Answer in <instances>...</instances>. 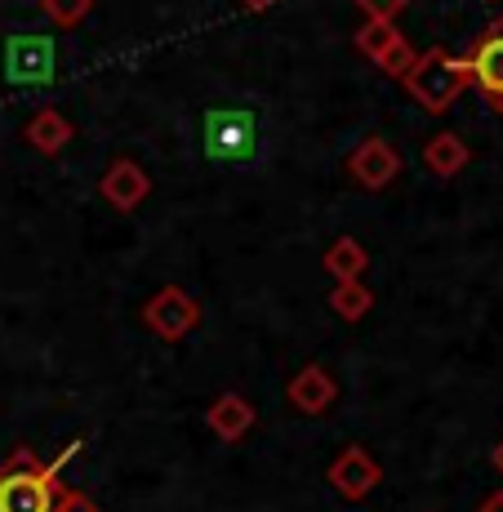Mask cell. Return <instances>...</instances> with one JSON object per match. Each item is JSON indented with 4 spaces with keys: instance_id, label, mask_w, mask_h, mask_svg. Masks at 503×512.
<instances>
[{
    "instance_id": "obj_18",
    "label": "cell",
    "mask_w": 503,
    "mask_h": 512,
    "mask_svg": "<svg viewBox=\"0 0 503 512\" xmlns=\"http://www.w3.org/2000/svg\"><path fill=\"white\" fill-rule=\"evenodd\" d=\"M370 23H397V14H406L410 0H352Z\"/></svg>"
},
{
    "instance_id": "obj_14",
    "label": "cell",
    "mask_w": 503,
    "mask_h": 512,
    "mask_svg": "<svg viewBox=\"0 0 503 512\" xmlns=\"http://www.w3.org/2000/svg\"><path fill=\"white\" fill-rule=\"evenodd\" d=\"M468 161H472V147L463 143L455 130H441L423 143V165H428V174H437V179H455V174L468 170Z\"/></svg>"
},
{
    "instance_id": "obj_13",
    "label": "cell",
    "mask_w": 503,
    "mask_h": 512,
    "mask_svg": "<svg viewBox=\"0 0 503 512\" xmlns=\"http://www.w3.org/2000/svg\"><path fill=\"white\" fill-rule=\"evenodd\" d=\"M23 139L36 147L41 156H58L67 143L76 139V125L67 121L58 107H41V112H32L27 116V130H23Z\"/></svg>"
},
{
    "instance_id": "obj_21",
    "label": "cell",
    "mask_w": 503,
    "mask_h": 512,
    "mask_svg": "<svg viewBox=\"0 0 503 512\" xmlns=\"http://www.w3.org/2000/svg\"><path fill=\"white\" fill-rule=\"evenodd\" d=\"M236 5H241V9H254V14H259V9H272V5H281V0H236Z\"/></svg>"
},
{
    "instance_id": "obj_15",
    "label": "cell",
    "mask_w": 503,
    "mask_h": 512,
    "mask_svg": "<svg viewBox=\"0 0 503 512\" xmlns=\"http://www.w3.org/2000/svg\"><path fill=\"white\" fill-rule=\"evenodd\" d=\"M321 268L330 272L334 281H361L370 268V250L357 241V236H334L330 250L321 254Z\"/></svg>"
},
{
    "instance_id": "obj_22",
    "label": "cell",
    "mask_w": 503,
    "mask_h": 512,
    "mask_svg": "<svg viewBox=\"0 0 503 512\" xmlns=\"http://www.w3.org/2000/svg\"><path fill=\"white\" fill-rule=\"evenodd\" d=\"M490 464H495V472L503 477V437L495 441V450H490Z\"/></svg>"
},
{
    "instance_id": "obj_20",
    "label": "cell",
    "mask_w": 503,
    "mask_h": 512,
    "mask_svg": "<svg viewBox=\"0 0 503 512\" xmlns=\"http://www.w3.org/2000/svg\"><path fill=\"white\" fill-rule=\"evenodd\" d=\"M477 512H503V490H490V495L477 504Z\"/></svg>"
},
{
    "instance_id": "obj_8",
    "label": "cell",
    "mask_w": 503,
    "mask_h": 512,
    "mask_svg": "<svg viewBox=\"0 0 503 512\" xmlns=\"http://www.w3.org/2000/svg\"><path fill=\"white\" fill-rule=\"evenodd\" d=\"M348 174H352V183H361L366 192H383L388 183H397V174H401V152H397V147H392L388 139L370 134V139H361L357 147H352Z\"/></svg>"
},
{
    "instance_id": "obj_19",
    "label": "cell",
    "mask_w": 503,
    "mask_h": 512,
    "mask_svg": "<svg viewBox=\"0 0 503 512\" xmlns=\"http://www.w3.org/2000/svg\"><path fill=\"white\" fill-rule=\"evenodd\" d=\"M54 512H103L94 504L90 495H81V490H72V486H63V495H58V504H54Z\"/></svg>"
},
{
    "instance_id": "obj_12",
    "label": "cell",
    "mask_w": 503,
    "mask_h": 512,
    "mask_svg": "<svg viewBox=\"0 0 503 512\" xmlns=\"http://www.w3.org/2000/svg\"><path fill=\"white\" fill-rule=\"evenodd\" d=\"M254 406L241 397V392H223V397L210 401V410H205V423H210V432L219 441H241L245 432L254 428Z\"/></svg>"
},
{
    "instance_id": "obj_6",
    "label": "cell",
    "mask_w": 503,
    "mask_h": 512,
    "mask_svg": "<svg viewBox=\"0 0 503 512\" xmlns=\"http://www.w3.org/2000/svg\"><path fill=\"white\" fill-rule=\"evenodd\" d=\"M325 481L334 486V495L339 499L361 504V499H370V490L383 481V468H379V459H374L366 446H343L339 455H334L330 472H325Z\"/></svg>"
},
{
    "instance_id": "obj_1",
    "label": "cell",
    "mask_w": 503,
    "mask_h": 512,
    "mask_svg": "<svg viewBox=\"0 0 503 512\" xmlns=\"http://www.w3.org/2000/svg\"><path fill=\"white\" fill-rule=\"evenodd\" d=\"M76 450H81V441H72L54 464H45L36 450L18 446L14 455L0 464V512H54L58 495H63L58 472H63V464Z\"/></svg>"
},
{
    "instance_id": "obj_2",
    "label": "cell",
    "mask_w": 503,
    "mask_h": 512,
    "mask_svg": "<svg viewBox=\"0 0 503 512\" xmlns=\"http://www.w3.org/2000/svg\"><path fill=\"white\" fill-rule=\"evenodd\" d=\"M401 85H406V94L423 107V112L446 116L472 85L468 58L450 54V49H441V45L423 49V54H414V63H410V72L401 76Z\"/></svg>"
},
{
    "instance_id": "obj_7",
    "label": "cell",
    "mask_w": 503,
    "mask_h": 512,
    "mask_svg": "<svg viewBox=\"0 0 503 512\" xmlns=\"http://www.w3.org/2000/svg\"><path fill=\"white\" fill-rule=\"evenodd\" d=\"M98 196H103L116 214H134L138 205L152 196V174H147L134 156H116L103 170V179H98Z\"/></svg>"
},
{
    "instance_id": "obj_11",
    "label": "cell",
    "mask_w": 503,
    "mask_h": 512,
    "mask_svg": "<svg viewBox=\"0 0 503 512\" xmlns=\"http://www.w3.org/2000/svg\"><path fill=\"white\" fill-rule=\"evenodd\" d=\"M285 401H290L299 415L317 419V415H325V410L334 406V401H339V379H334L325 366H317V361H308V366L285 383Z\"/></svg>"
},
{
    "instance_id": "obj_23",
    "label": "cell",
    "mask_w": 503,
    "mask_h": 512,
    "mask_svg": "<svg viewBox=\"0 0 503 512\" xmlns=\"http://www.w3.org/2000/svg\"><path fill=\"white\" fill-rule=\"evenodd\" d=\"M486 5H499V0H486Z\"/></svg>"
},
{
    "instance_id": "obj_16",
    "label": "cell",
    "mask_w": 503,
    "mask_h": 512,
    "mask_svg": "<svg viewBox=\"0 0 503 512\" xmlns=\"http://www.w3.org/2000/svg\"><path fill=\"white\" fill-rule=\"evenodd\" d=\"M330 308H334V317L339 321H361L374 308V294L366 290V281H334Z\"/></svg>"
},
{
    "instance_id": "obj_17",
    "label": "cell",
    "mask_w": 503,
    "mask_h": 512,
    "mask_svg": "<svg viewBox=\"0 0 503 512\" xmlns=\"http://www.w3.org/2000/svg\"><path fill=\"white\" fill-rule=\"evenodd\" d=\"M41 14L58 32H76V27L94 14V0H41Z\"/></svg>"
},
{
    "instance_id": "obj_3",
    "label": "cell",
    "mask_w": 503,
    "mask_h": 512,
    "mask_svg": "<svg viewBox=\"0 0 503 512\" xmlns=\"http://www.w3.org/2000/svg\"><path fill=\"white\" fill-rule=\"evenodd\" d=\"M143 326L161 343H183L187 334L201 326V303H196L183 285H161L143 308Z\"/></svg>"
},
{
    "instance_id": "obj_9",
    "label": "cell",
    "mask_w": 503,
    "mask_h": 512,
    "mask_svg": "<svg viewBox=\"0 0 503 512\" xmlns=\"http://www.w3.org/2000/svg\"><path fill=\"white\" fill-rule=\"evenodd\" d=\"M5 76L14 85L54 81V41H49V36H9L5 41Z\"/></svg>"
},
{
    "instance_id": "obj_10",
    "label": "cell",
    "mask_w": 503,
    "mask_h": 512,
    "mask_svg": "<svg viewBox=\"0 0 503 512\" xmlns=\"http://www.w3.org/2000/svg\"><path fill=\"white\" fill-rule=\"evenodd\" d=\"M254 143V116L250 112H210L205 116V152L214 161H241Z\"/></svg>"
},
{
    "instance_id": "obj_4",
    "label": "cell",
    "mask_w": 503,
    "mask_h": 512,
    "mask_svg": "<svg viewBox=\"0 0 503 512\" xmlns=\"http://www.w3.org/2000/svg\"><path fill=\"white\" fill-rule=\"evenodd\" d=\"M468 72L490 112H503V18H490L486 32L468 49Z\"/></svg>"
},
{
    "instance_id": "obj_5",
    "label": "cell",
    "mask_w": 503,
    "mask_h": 512,
    "mask_svg": "<svg viewBox=\"0 0 503 512\" xmlns=\"http://www.w3.org/2000/svg\"><path fill=\"white\" fill-rule=\"evenodd\" d=\"M361 58H370L383 76H406L414 63V45L406 41V32H397V23H361L352 36Z\"/></svg>"
}]
</instances>
